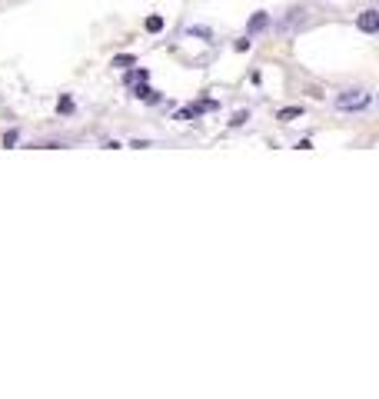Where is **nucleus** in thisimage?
I'll use <instances>...</instances> for the list:
<instances>
[{
  "instance_id": "nucleus-1",
  "label": "nucleus",
  "mask_w": 379,
  "mask_h": 399,
  "mask_svg": "<svg viewBox=\"0 0 379 399\" xmlns=\"http://www.w3.org/2000/svg\"><path fill=\"white\" fill-rule=\"evenodd\" d=\"M373 103V94L369 90H362V87H346L336 94V110H346V114H353V110H366Z\"/></svg>"
},
{
  "instance_id": "nucleus-2",
  "label": "nucleus",
  "mask_w": 379,
  "mask_h": 399,
  "mask_svg": "<svg viewBox=\"0 0 379 399\" xmlns=\"http://www.w3.org/2000/svg\"><path fill=\"white\" fill-rule=\"evenodd\" d=\"M306 23H309V10L306 7H289L283 17L276 20V34H283V37H293V34H300Z\"/></svg>"
},
{
  "instance_id": "nucleus-3",
  "label": "nucleus",
  "mask_w": 379,
  "mask_h": 399,
  "mask_svg": "<svg viewBox=\"0 0 379 399\" xmlns=\"http://www.w3.org/2000/svg\"><path fill=\"white\" fill-rule=\"evenodd\" d=\"M356 27H360L362 34H376V30H379V10H376V7L362 10L360 17H356Z\"/></svg>"
},
{
  "instance_id": "nucleus-4",
  "label": "nucleus",
  "mask_w": 379,
  "mask_h": 399,
  "mask_svg": "<svg viewBox=\"0 0 379 399\" xmlns=\"http://www.w3.org/2000/svg\"><path fill=\"white\" fill-rule=\"evenodd\" d=\"M266 23H269V14H263V10H256V14H253V20H249V34L263 30Z\"/></svg>"
},
{
  "instance_id": "nucleus-5",
  "label": "nucleus",
  "mask_w": 379,
  "mask_h": 399,
  "mask_svg": "<svg viewBox=\"0 0 379 399\" xmlns=\"http://www.w3.org/2000/svg\"><path fill=\"white\" fill-rule=\"evenodd\" d=\"M280 120H283V123H289V120H296V116H303V107H283V110H280Z\"/></svg>"
},
{
  "instance_id": "nucleus-6",
  "label": "nucleus",
  "mask_w": 379,
  "mask_h": 399,
  "mask_svg": "<svg viewBox=\"0 0 379 399\" xmlns=\"http://www.w3.org/2000/svg\"><path fill=\"white\" fill-rule=\"evenodd\" d=\"M136 96H140V100H160V96H156V90H150V87H147V80H140V87H136Z\"/></svg>"
},
{
  "instance_id": "nucleus-7",
  "label": "nucleus",
  "mask_w": 379,
  "mask_h": 399,
  "mask_svg": "<svg viewBox=\"0 0 379 399\" xmlns=\"http://www.w3.org/2000/svg\"><path fill=\"white\" fill-rule=\"evenodd\" d=\"M160 30H163V17H156V14L147 17V34H160Z\"/></svg>"
},
{
  "instance_id": "nucleus-8",
  "label": "nucleus",
  "mask_w": 379,
  "mask_h": 399,
  "mask_svg": "<svg viewBox=\"0 0 379 399\" xmlns=\"http://www.w3.org/2000/svg\"><path fill=\"white\" fill-rule=\"evenodd\" d=\"M196 114H200V107H187V110H180V114H176V120H193Z\"/></svg>"
},
{
  "instance_id": "nucleus-9",
  "label": "nucleus",
  "mask_w": 379,
  "mask_h": 399,
  "mask_svg": "<svg viewBox=\"0 0 379 399\" xmlns=\"http://www.w3.org/2000/svg\"><path fill=\"white\" fill-rule=\"evenodd\" d=\"M57 110H60V114H70V110H74V100H70V96H63V100L57 103Z\"/></svg>"
},
{
  "instance_id": "nucleus-10",
  "label": "nucleus",
  "mask_w": 379,
  "mask_h": 399,
  "mask_svg": "<svg viewBox=\"0 0 379 399\" xmlns=\"http://www.w3.org/2000/svg\"><path fill=\"white\" fill-rule=\"evenodd\" d=\"M14 143H17V130L3 133V147H14Z\"/></svg>"
},
{
  "instance_id": "nucleus-11",
  "label": "nucleus",
  "mask_w": 379,
  "mask_h": 399,
  "mask_svg": "<svg viewBox=\"0 0 379 399\" xmlns=\"http://www.w3.org/2000/svg\"><path fill=\"white\" fill-rule=\"evenodd\" d=\"M247 120H249V114H236L229 123H233V127H240V123H247Z\"/></svg>"
},
{
  "instance_id": "nucleus-12",
  "label": "nucleus",
  "mask_w": 379,
  "mask_h": 399,
  "mask_svg": "<svg viewBox=\"0 0 379 399\" xmlns=\"http://www.w3.org/2000/svg\"><path fill=\"white\" fill-rule=\"evenodd\" d=\"M114 63H116V67H130V63H133V57H127V54H123V57H116Z\"/></svg>"
}]
</instances>
